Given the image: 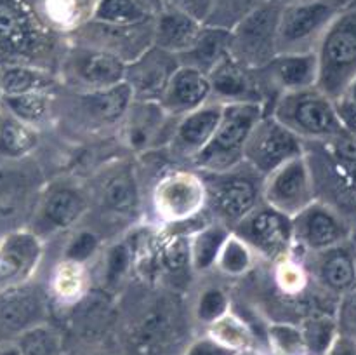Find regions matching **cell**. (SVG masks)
I'll use <instances>...</instances> for the list:
<instances>
[{"label": "cell", "mask_w": 356, "mask_h": 355, "mask_svg": "<svg viewBox=\"0 0 356 355\" xmlns=\"http://www.w3.org/2000/svg\"><path fill=\"white\" fill-rule=\"evenodd\" d=\"M261 198L264 204L294 218L315 202L313 178L305 155L289 160L263 180Z\"/></svg>", "instance_id": "16"}, {"label": "cell", "mask_w": 356, "mask_h": 355, "mask_svg": "<svg viewBox=\"0 0 356 355\" xmlns=\"http://www.w3.org/2000/svg\"><path fill=\"white\" fill-rule=\"evenodd\" d=\"M127 63L111 52L86 44H73L59 61V84L68 89L94 90L125 80Z\"/></svg>", "instance_id": "11"}, {"label": "cell", "mask_w": 356, "mask_h": 355, "mask_svg": "<svg viewBox=\"0 0 356 355\" xmlns=\"http://www.w3.org/2000/svg\"><path fill=\"white\" fill-rule=\"evenodd\" d=\"M302 336H305L306 347H308L309 355L316 354L322 355L323 352L327 350V347L330 345V341L336 336V331H334V326L329 322V320H309L305 326L301 327Z\"/></svg>", "instance_id": "44"}, {"label": "cell", "mask_w": 356, "mask_h": 355, "mask_svg": "<svg viewBox=\"0 0 356 355\" xmlns=\"http://www.w3.org/2000/svg\"><path fill=\"white\" fill-rule=\"evenodd\" d=\"M229 44H232L229 28L204 24L195 44L186 52L177 56V59H179V65L191 66L209 75L222 59L228 58Z\"/></svg>", "instance_id": "28"}, {"label": "cell", "mask_w": 356, "mask_h": 355, "mask_svg": "<svg viewBox=\"0 0 356 355\" xmlns=\"http://www.w3.org/2000/svg\"><path fill=\"white\" fill-rule=\"evenodd\" d=\"M177 117L167 113L159 101L134 100L120 124L122 143L134 155L165 150Z\"/></svg>", "instance_id": "14"}, {"label": "cell", "mask_w": 356, "mask_h": 355, "mask_svg": "<svg viewBox=\"0 0 356 355\" xmlns=\"http://www.w3.org/2000/svg\"><path fill=\"white\" fill-rule=\"evenodd\" d=\"M232 310V298L228 291L218 284H209L204 285L197 294L191 313H193V319L207 329Z\"/></svg>", "instance_id": "40"}, {"label": "cell", "mask_w": 356, "mask_h": 355, "mask_svg": "<svg viewBox=\"0 0 356 355\" xmlns=\"http://www.w3.org/2000/svg\"><path fill=\"white\" fill-rule=\"evenodd\" d=\"M0 336H2V334H0ZM0 340H2V338H0Z\"/></svg>", "instance_id": "57"}, {"label": "cell", "mask_w": 356, "mask_h": 355, "mask_svg": "<svg viewBox=\"0 0 356 355\" xmlns=\"http://www.w3.org/2000/svg\"><path fill=\"white\" fill-rule=\"evenodd\" d=\"M162 9L179 10L195 17L200 23H209L212 13H214V0H159Z\"/></svg>", "instance_id": "45"}, {"label": "cell", "mask_w": 356, "mask_h": 355, "mask_svg": "<svg viewBox=\"0 0 356 355\" xmlns=\"http://www.w3.org/2000/svg\"><path fill=\"white\" fill-rule=\"evenodd\" d=\"M334 2H339V3H343V6H348V2H350V0H334Z\"/></svg>", "instance_id": "53"}, {"label": "cell", "mask_w": 356, "mask_h": 355, "mask_svg": "<svg viewBox=\"0 0 356 355\" xmlns=\"http://www.w3.org/2000/svg\"><path fill=\"white\" fill-rule=\"evenodd\" d=\"M0 73H2V66H0ZM0 100H2V89H0Z\"/></svg>", "instance_id": "55"}, {"label": "cell", "mask_w": 356, "mask_h": 355, "mask_svg": "<svg viewBox=\"0 0 356 355\" xmlns=\"http://www.w3.org/2000/svg\"><path fill=\"white\" fill-rule=\"evenodd\" d=\"M270 355H309L301 327L289 322H270L266 326Z\"/></svg>", "instance_id": "41"}, {"label": "cell", "mask_w": 356, "mask_h": 355, "mask_svg": "<svg viewBox=\"0 0 356 355\" xmlns=\"http://www.w3.org/2000/svg\"><path fill=\"white\" fill-rule=\"evenodd\" d=\"M89 198L90 209L96 207L99 218L111 225L134 221L141 204V188L134 164L127 159L108 162L97 173Z\"/></svg>", "instance_id": "8"}, {"label": "cell", "mask_w": 356, "mask_h": 355, "mask_svg": "<svg viewBox=\"0 0 356 355\" xmlns=\"http://www.w3.org/2000/svg\"><path fill=\"white\" fill-rule=\"evenodd\" d=\"M318 254L320 261L316 271H318V278L322 281V284L336 292L353 291L356 285L355 258L337 247Z\"/></svg>", "instance_id": "35"}, {"label": "cell", "mask_w": 356, "mask_h": 355, "mask_svg": "<svg viewBox=\"0 0 356 355\" xmlns=\"http://www.w3.org/2000/svg\"><path fill=\"white\" fill-rule=\"evenodd\" d=\"M149 253L155 277L172 289H183L184 282L193 277L190 265V235L183 232H169L153 242Z\"/></svg>", "instance_id": "26"}, {"label": "cell", "mask_w": 356, "mask_h": 355, "mask_svg": "<svg viewBox=\"0 0 356 355\" xmlns=\"http://www.w3.org/2000/svg\"><path fill=\"white\" fill-rule=\"evenodd\" d=\"M59 86L58 73L35 65H6L0 73L2 96L54 90Z\"/></svg>", "instance_id": "32"}, {"label": "cell", "mask_w": 356, "mask_h": 355, "mask_svg": "<svg viewBox=\"0 0 356 355\" xmlns=\"http://www.w3.org/2000/svg\"><path fill=\"white\" fill-rule=\"evenodd\" d=\"M334 0H301L282 6L277 31V54L315 52L323 31L343 9Z\"/></svg>", "instance_id": "9"}, {"label": "cell", "mask_w": 356, "mask_h": 355, "mask_svg": "<svg viewBox=\"0 0 356 355\" xmlns=\"http://www.w3.org/2000/svg\"><path fill=\"white\" fill-rule=\"evenodd\" d=\"M256 72L268 97V110H270L275 97L280 94L316 87V75H318L316 54L315 52L277 54Z\"/></svg>", "instance_id": "18"}, {"label": "cell", "mask_w": 356, "mask_h": 355, "mask_svg": "<svg viewBox=\"0 0 356 355\" xmlns=\"http://www.w3.org/2000/svg\"><path fill=\"white\" fill-rule=\"evenodd\" d=\"M232 230L218 221H211L190 233V265L193 275H205L214 270L222 244Z\"/></svg>", "instance_id": "29"}, {"label": "cell", "mask_w": 356, "mask_h": 355, "mask_svg": "<svg viewBox=\"0 0 356 355\" xmlns=\"http://www.w3.org/2000/svg\"><path fill=\"white\" fill-rule=\"evenodd\" d=\"M153 212L170 226L193 221L205 214V187L200 173L165 171L152 190Z\"/></svg>", "instance_id": "10"}, {"label": "cell", "mask_w": 356, "mask_h": 355, "mask_svg": "<svg viewBox=\"0 0 356 355\" xmlns=\"http://www.w3.org/2000/svg\"><path fill=\"white\" fill-rule=\"evenodd\" d=\"M316 89L337 103L356 79V3L336 14L315 49Z\"/></svg>", "instance_id": "1"}, {"label": "cell", "mask_w": 356, "mask_h": 355, "mask_svg": "<svg viewBox=\"0 0 356 355\" xmlns=\"http://www.w3.org/2000/svg\"><path fill=\"white\" fill-rule=\"evenodd\" d=\"M225 104L209 101L204 106L177 117L172 138L167 145V152L181 162L191 164L195 157L207 146L221 120Z\"/></svg>", "instance_id": "19"}, {"label": "cell", "mask_w": 356, "mask_h": 355, "mask_svg": "<svg viewBox=\"0 0 356 355\" xmlns=\"http://www.w3.org/2000/svg\"><path fill=\"white\" fill-rule=\"evenodd\" d=\"M14 340L19 347L21 355H59L61 352V336L47 322L23 331Z\"/></svg>", "instance_id": "42"}, {"label": "cell", "mask_w": 356, "mask_h": 355, "mask_svg": "<svg viewBox=\"0 0 356 355\" xmlns=\"http://www.w3.org/2000/svg\"><path fill=\"white\" fill-rule=\"evenodd\" d=\"M268 113L302 141L329 138L344 131L336 103L316 87L280 94L275 97Z\"/></svg>", "instance_id": "5"}, {"label": "cell", "mask_w": 356, "mask_h": 355, "mask_svg": "<svg viewBox=\"0 0 356 355\" xmlns=\"http://www.w3.org/2000/svg\"><path fill=\"white\" fill-rule=\"evenodd\" d=\"M97 0H44V14L59 30H79L90 21Z\"/></svg>", "instance_id": "39"}, {"label": "cell", "mask_w": 356, "mask_h": 355, "mask_svg": "<svg viewBox=\"0 0 356 355\" xmlns=\"http://www.w3.org/2000/svg\"><path fill=\"white\" fill-rule=\"evenodd\" d=\"M351 320H353V326H355V329H356V308H355V312H353V317H351Z\"/></svg>", "instance_id": "52"}, {"label": "cell", "mask_w": 356, "mask_h": 355, "mask_svg": "<svg viewBox=\"0 0 356 355\" xmlns=\"http://www.w3.org/2000/svg\"><path fill=\"white\" fill-rule=\"evenodd\" d=\"M348 93H351V97H353V101L356 103V79L353 80V84H351V86H350Z\"/></svg>", "instance_id": "49"}, {"label": "cell", "mask_w": 356, "mask_h": 355, "mask_svg": "<svg viewBox=\"0 0 356 355\" xmlns=\"http://www.w3.org/2000/svg\"><path fill=\"white\" fill-rule=\"evenodd\" d=\"M90 277L87 265L75 263L70 260H59L49 281V289L56 301L63 305H79L89 292Z\"/></svg>", "instance_id": "31"}, {"label": "cell", "mask_w": 356, "mask_h": 355, "mask_svg": "<svg viewBox=\"0 0 356 355\" xmlns=\"http://www.w3.org/2000/svg\"><path fill=\"white\" fill-rule=\"evenodd\" d=\"M282 3H291V2H301V0H278Z\"/></svg>", "instance_id": "51"}, {"label": "cell", "mask_w": 356, "mask_h": 355, "mask_svg": "<svg viewBox=\"0 0 356 355\" xmlns=\"http://www.w3.org/2000/svg\"><path fill=\"white\" fill-rule=\"evenodd\" d=\"M282 6L278 0H261L229 30V56L245 68L257 70L277 56V31Z\"/></svg>", "instance_id": "7"}, {"label": "cell", "mask_w": 356, "mask_h": 355, "mask_svg": "<svg viewBox=\"0 0 356 355\" xmlns=\"http://www.w3.org/2000/svg\"><path fill=\"white\" fill-rule=\"evenodd\" d=\"M89 209V190L72 180H59L44 184L26 226L45 242L82 225Z\"/></svg>", "instance_id": "6"}, {"label": "cell", "mask_w": 356, "mask_h": 355, "mask_svg": "<svg viewBox=\"0 0 356 355\" xmlns=\"http://www.w3.org/2000/svg\"><path fill=\"white\" fill-rule=\"evenodd\" d=\"M42 322H47V299L35 281L0 291V334L16 338Z\"/></svg>", "instance_id": "20"}, {"label": "cell", "mask_w": 356, "mask_h": 355, "mask_svg": "<svg viewBox=\"0 0 356 355\" xmlns=\"http://www.w3.org/2000/svg\"><path fill=\"white\" fill-rule=\"evenodd\" d=\"M40 26L16 0H0V52L7 54V65H35L40 51Z\"/></svg>", "instance_id": "17"}, {"label": "cell", "mask_w": 356, "mask_h": 355, "mask_svg": "<svg viewBox=\"0 0 356 355\" xmlns=\"http://www.w3.org/2000/svg\"><path fill=\"white\" fill-rule=\"evenodd\" d=\"M294 244L312 253H323L343 240L344 228L336 214L329 207L312 202L308 207L292 218Z\"/></svg>", "instance_id": "24"}, {"label": "cell", "mask_w": 356, "mask_h": 355, "mask_svg": "<svg viewBox=\"0 0 356 355\" xmlns=\"http://www.w3.org/2000/svg\"><path fill=\"white\" fill-rule=\"evenodd\" d=\"M205 187V214L233 230L263 202V180L245 162L222 173H200Z\"/></svg>", "instance_id": "2"}, {"label": "cell", "mask_w": 356, "mask_h": 355, "mask_svg": "<svg viewBox=\"0 0 356 355\" xmlns=\"http://www.w3.org/2000/svg\"><path fill=\"white\" fill-rule=\"evenodd\" d=\"M232 232L240 237L261 260L275 265L291 258L294 247L292 218L264 202L252 209Z\"/></svg>", "instance_id": "12"}, {"label": "cell", "mask_w": 356, "mask_h": 355, "mask_svg": "<svg viewBox=\"0 0 356 355\" xmlns=\"http://www.w3.org/2000/svg\"><path fill=\"white\" fill-rule=\"evenodd\" d=\"M134 267V246L125 237L111 240L103 254V267H101V282L103 289L115 292L124 285L125 278Z\"/></svg>", "instance_id": "34"}, {"label": "cell", "mask_w": 356, "mask_h": 355, "mask_svg": "<svg viewBox=\"0 0 356 355\" xmlns=\"http://www.w3.org/2000/svg\"><path fill=\"white\" fill-rule=\"evenodd\" d=\"M66 96L54 97V111H63L65 117L80 131L101 132L106 129H120L134 94L129 84L120 82L106 89L76 90L66 87Z\"/></svg>", "instance_id": "4"}, {"label": "cell", "mask_w": 356, "mask_h": 355, "mask_svg": "<svg viewBox=\"0 0 356 355\" xmlns=\"http://www.w3.org/2000/svg\"><path fill=\"white\" fill-rule=\"evenodd\" d=\"M179 66L176 54L149 45L141 56L131 61L125 70V82L132 89L134 100L160 101L170 75Z\"/></svg>", "instance_id": "21"}, {"label": "cell", "mask_w": 356, "mask_h": 355, "mask_svg": "<svg viewBox=\"0 0 356 355\" xmlns=\"http://www.w3.org/2000/svg\"><path fill=\"white\" fill-rule=\"evenodd\" d=\"M40 145V129L0 110V160H24Z\"/></svg>", "instance_id": "30"}, {"label": "cell", "mask_w": 356, "mask_h": 355, "mask_svg": "<svg viewBox=\"0 0 356 355\" xmlns=\"http://www.w3.org/2000/svg\"><path fill=\"white\" fill-rule=\"evenodd\" d=\"M242 355H259L257 352H249V354H242Z\"/></svg>", "instance_id": "54"}, {"label": "cell", "mask_w": 356, "mask_h": 355, "mask_svg": "<svg viewBox=\"0 0 356 355\" xmlns=\"http://www.w3.org/2000/svg\"><path fill=\"white\" fill-rule=\"evenodd\" d=\"M322 355H356V338L353 334L337 333Z\"/></svg>", "instance_id": "47"}, {"label": "cell", "mask_w": 356, "mask_h": 355, "mask_svg": "<svg viewBox=\"0 0 356 355\" xmlns=\"http://www.w3.org/2000/svg\"><path fill=\"white\" fill-rule=\"evenodd\" d=\"M202 28L204 23L188 14L160 9V13L153 17V45L179 56L195 44Z\"/></svg>", "instance_id": "27"}, {"label": "cell", "mask_w": 356, "mask_h": 355, "mask_svg": "<svg viewBox=\"0 0 356 355\" xmlns=\"http://www.w3.org/2000/svg\"><path fill=\"white\" fill-rule=\"evenodd\" d=\"M54 90H37V93L14 94V96H2L0 110L13 115L17 120L28 125L42 129L54 115Z\"/></svg>", "instance_id": "33"}, {"label": "cell", "mask_w": 356, "mask_h": 355, "mask_svg": "<svg viewBox=\"0 0 356 355\" xmlns=\"http://www.w3.org/2000/svg\"><path fill=\"white\" fill-rule=\"evenodd\" d=\"M101 242H103V239H101L96 230L90 228V226L80 225L70 232L61 258L89 267L90 261L99 253Z\"/></svg>", "instance_id": "43"}, {"label": "cell", "mask_w": 356, "mask_h": 355, "mask_svg": "<svg viewBox=\"0 0 356 355\" xmlns=\"http://www.w3.org/2000/svg\"><path fill=\"white\" fill-rule=\"evenodd\" d=\"M0 355H21V350L14 338H2L0 340Z\"/></svg>", "instance_id": "48"}, {"label": "cell", "mask_w": 356, "mask_h": 355, "mask_svg": "<svg viewBox=\"0 0 356 355\" xmlns=\"http://www.w3.org/2000/svg\"><path fill=\"white\" fill-rule=\"evenodd\" d=\"M355 267H356V260H355Z\"/></svg>", "instance_id": "56"}, {"label": "cell", "mask_w": 356, "mask_h": 355, "mask_svg": "<svg viewBox=\"0 0 356 355\" xmlns=\"http://www.w3.org/2000/svg\"><path fill=\"white\" fill-rule=\"evenodd\" d=\"M207 77L211 82L212 101L222 104L257 103L263 104L268 111V97L256 70L245 68L228 56Z\"/></svg>", "instance_id": "22"}, {"label": "cell", "mask_w": 356, "mask_h": 355, "mask_svg": "<svg viewBox=\"0 0 356 355\" xmlns=\"http://www.w3.org/2000/svg\"><path fill=\"white\" fill-rule=\"evenodd\" d=\"M257 260L259 258L256 256V253L232 232L219 251L214 270L221 277L242 278L254 270Z\"/></svg>", "instance_id": "37"}, {"label": "cell", "mask_w": 356, "mask_h": 355, "mask_svg": "<svg viewBox=\"0 0 356 355\" xmlns=\"http://www.w3.org/2000/svg\"><path fill=\"white\" fill-rule=\"evenodd\" d=\"M87 355H115V354H111V352H106V350H94Z\"/></svg>", "instance_id": "50"}, {"label": "cell", "mask_w": 356, "mask_h": 355, "mask_svg": "<svg viewBox=\"0 0 356 355\" xmlns=\"http://www.w3.org/2000/svg\"><path fill=\"white\" fill-rule=\"evenodd\" d=\"M205 333L214 338V340H218L221 345H225V347L238 352V354L256 352V336H254V331L233 310L229 313H226L222 319H219L218 322L209 326L205 329Z\"/></svg>", "instance_id": "38"}, {"label": "cell", "mask_w": 356, "mask_h": 355, "mask_svg": "<svg viewBox=\"0 0 356 355\" xmlns=\"http://www.w3.org/2000/svg\"><path fill=\"white\" fill-rule=\"evenodd\" d=\"M152 13L139 0H97L90 21L108 26H138L148 23Z\"/></svg>", "instance_id": "36"}, {"label": "cell", "mask_w": 356, "mask_h": 355, "mask_svg": "<svg viewBox=\"0 0 356 355\" xmlns=\"http://www.w3.org/2000/svg\"><path fill=\"white\" fill-rule=\"evenodd\" d=\"M301 155H305V141L266 111L250 132L243 162L261 178H266L285 162Z\"/></svg>", "instance_id": "13"}, {"label": "cell", "mask_w": 356, "mask_h": 355, "mask_svg": "<svg viewBox=\"0 0 356 355\" xmlns=\"http://www.w3.org/2000/svg\"><path fill=\"white\" fill-rule=\"evenodd\" d=\"M181 326L176 324L172 305L155 306L148 310L132 333V345L138 355H181L177 354Z\"/></svg>", "instance_id": "23"}, {"label": "cell", "mask_w": 356, "mask_h": 355, "mask_svg": "<svg viewBox=\"0 0 356 355\" xmlns=\"http://www.w3.org/2000/svg\"><path fill=\"white\" fill-rule=\"evenodd\" d=\"M181 355H242V354L225 347V345H221L218 340H214V338L209 336V334L205 333L202 334V336L191 340Z\"/></svg>", "instance_id": "46"}, {"label": "cell", "mask_w": 356, "mask_h": 355, "mask_svg": "<svg viewBox=\"0 0 356 355\" xmlns=\"http://www.w3.org/2000/svg\"><path fill=\"white\" fill-rule=\"evenodd\" d=\"M266 113L257 103H228L211 141L195 157L191 169L197 173H222L243 164V152L250 132Z\"/></svg>", "instance_id": "3"}, {"label": "cell", "mask_w": 356, "mask_h": 355, "mask_svg": "<svg viewBox=\"0 0 356 355\" xmlns=\"http://www.w3.org/2000/svg\"><path fill=\"white\" fill-rule=\"evenodd\" d=\"M209 101H212L209 77L200 70L179 65L170 75L159 103L169 115L181 117L204 106Z\"/></svg>", "instance_id": "25"}, {"label": "cell", "mask_w": 356, "mask_h": 355, "mask_svg": "<svg viewBox=\"0 0 356 355\" xmlns=\"http://www.w3.org/2000/svg\"><path fill=\"white\" fill-rule=\"evenodd\" d=\"M45 256V242L28 226L0 235V291L35 281Z\"/></svg>", "instance_id": "15"}]
</instances>
